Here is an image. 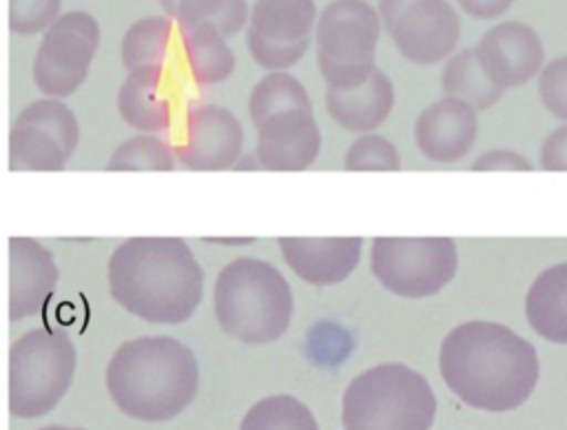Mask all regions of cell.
Returning <instances> with one entry per match:
<instances>
[{"instance_id": "cell-1", "label": "cell", "mask_w": 567, "mask_h": 430, "mask_svg": "<svg viewBox=\"0 0 567 430\" xmlns=\"http://www.w3.org/2000/svg\"><path fill=\"white\" fill-rule=\"evenodd\" d=\"M439 370L463 403L487 412H507L529 399L540 364L536 348L512 328L472 319L445 335Z\"/></svg>"}, {"instance_id": "cell-2", "label": "cell", "mask_w": 567, "mask_h": 430, "mask_svg": "<svg viewBox=\"0 0 567 430\" xmlns=\"http://www.w3.org/2000/svg\"><path fill=\"white\" fill-rule=\"evenodd\" d=\"M111 297L148 324H184L197 310L204 273L179 237H131L109 259Z\"/></svg>"}, {"instance_id": "cell-3", "label": "cell", "mask_w": 567, "mask_h": 430, "mask_svg": "<svg viewBox=\"0 0 567 430\" xmlns=\"http://www.w3.org/2000/svg\"><path fill=\"white\" fill-rule=\"evenodd\" d=\"M195 352L166 335L124 341L106 366V390L115 406L140 421H168L197 397Z\"/></svg>"}, {"instance_id": "cell-4", "label": "cell", "mask_w": 567, "mask_h": 430, "mask_svg": "<svg viewBox=\"0 0 567 430\" xmlns=\"http://www.w3.org/2000/svg\"><path fill=\"white\" fill-rule=\"evenodd\" d=\"M215 319L221 330L244 344L277 341L292 319V290L268 262L237 257L226 264L213 290Z\"/></svg>"}, {"instance_id": "cell-5", "label": "cell", "mask_w": 567, "mask_h": 430, "mask_svg": "<svg viewBox=\"0 0 567 430\" xmlns=\"http://www.w3.org/2000/svg\"><path fill=\"white\" fill-rule=\"evenodd\" d=\"M436 397L430 381L405 364L363 370L343 392V430H430Z\"/></svg>"}, {"instance_id": "cell-6", "label": "cell", "mask_w": 567, "mask_h": 430, "mask_svg": "<svg viewBox=\"0 0 567 430\" xmlns=\"http://www.w3.org/2000/svg\"><path fill=\"white\" fill-rule=\"evenodd\" d=\"M75 346L62 330L33 328L9 350V412L33 419L51 412L75 372Z\"/></svg>"}, {"instance_id": "cell-7", "label": "cell", "mask_w": 567, "mask_h": 430, "mask_svg": "<svg viewBox=\"0 0 567 430\" xmlns=\"http://www.w3.org/2000/svg\"><path fill=\"white\" fill-rule=\"evenodd\" d=\"M379 11L365 0H332L317 20V64L328 89L363 84L377 69Z\"/></svg>"}, {"instance_id": "cell-8", "label": "cell", "mask_w": 567, "mask_h": 430, "mask_svg": "<svg viewBox=\"0 0 567 430\" xmlns=\"http://www.w3.org/2000/svg\"><path fill=\"white\" fill-rule=\"evenodd\" d=\"M458 250L450 237H377L370 268L379 284L408 299L443 290L456 275Z\"/></svg>"}, {"instance_id": "cell-9", "label": "cell", "mask_w": 567, "mask_h": 430, "mask_svg": "<svg viewBox=\"0 0 567 430\" xmlns=\"http://www.w3.org/2000/svg\"><path fill=\"white\" fill-rule=\"evenodd\" d=\"M100 44V24L91 13H62L47 31L33 60V82L49 98L73 95L89 75Z\"/></svg>"}, {"instance_id": "cell-10", "label": "cell", "mask_w": 567, "mask_h": 430, "mask_svg": "<svg viewBox=\"0 0 567 430\" xmlns=\"http://www.w3.org/2000/svg\"><path fill=\"white\" fill-rule=\"evenodd\" d=\"M80 142L75 113L58 98L31 102L9 131L11 171H62Z\"/></svg>"}, {"instance_id": "cell-11", "label": "cell", "mask_w": 567, "mask_h": 430, "mask_svg": "<svg viewBox=\"0 0 567 430\" xmlns=\"http://www.w3.org/2000/svg\"><path fill=\"white\" fill-rule=\"evenodd\" d=\"M379 18L399 53L414 64H436L452 55L461 20L447 0H379Z\"/></svg>"}, {"instance_id": "cell-12", "label": "cell", "mask_w": 567, "mask_h": 430, "mask_svg": "<svg viewBox=\"0 0 567 430\" xmlns=\"http://www.w3.org/2000/svg\"><path fill=\"white\" fill-rule=\"evenodd\" d=\"M317 24L315 0H255L248 22V51L268 71H286L310 47Z\"/></svg>"}, {"instance_id": "cell-13", "label": "cell", "mask_w": 567, "mask_h": 430, "mask_svg": "<svg viewBox=\"0 0 567 430\" xmlns=\"http://www.w3.org/2000/svg\"><path fill=\"white\" fill-rule=\"evenodd\" d=\"M241 146L239 120L224 106L204 104L186 113L184 140L175 155L190 171H226L237 164Z\"/></svg>"}, {"instance_id": "cell-14", "label": "cell", "mask_w": 567, "mask_h": 430, "mask_svg": "<svg viewBox=\"0 0 567 430\" xmlns=\"http://www.w3.org/2000/svg\"><path fill=\"white\" fill-rule=\"evenodd\" d=\"M474 49L485 75L503 91L527 84L545 60L538 33L518 20L492 27Z\"/></svg>"}, {"instance_id": "cell-15", "label": "cell", "mask_w": 567, "mask_h": 430, "mask_svg": "<svg viewBox=\"0 0 567 430\" xmlns=\"http://www.w3.org/2000/svg\"><path fill=\"white\" fill-rule=\"evenodd\" d=\"M257 129V162L268 171H303L321 151L312 109H286L268 115Z\"/></svg>"}, {"instance_id": "cell-16", "label": "cell", "mask_w": 567, "mask_h": 430, "mask_svg": "<svg viewBox=\"0 0 567 430\" xmlns=\"http://www.w3.org/2000/svg\"><path fill=\"white\" fill-rule=\"evenodd\" d=\"M58 286V266L47 246L31 237H9V319L40 315Z\"/></svg>"}, {"instance_id": "cell-17", "label": "cell", "mask_w": 567, "mask_h": 430, "mask_svg": "<svg viewBox=\"0 0 567 430\" xmlns=\"http://www.w3.org/2000/svg\"><path fill=\"white\" fill-rule=\"evenodd\" d=\"M478 135L476 109L458 98H443L423 109L414 122L419 151L441 164L458 162L470 153Z\"/></svg>"}, {"instance_id": "cell-18", "label": "cell", "mask_w": 567, "mask_h": 430, "mask_svg": "<svg viewBox=\"0 0 567 430\" xmlns=\"http://www.w3.org/2000/svg\"><path fill=\"white\" fill-rule=\"evenodd\" d=\"M288 268L308 284L332 286L343 281L359 264L361 237H281Z\"/></svg>"}, {"instance_id": "cell-19", "label": "cell", "mask_w": 567, "mask_h": 430, "mask_svg": "<svg viewBox=\"0 0 567 430\" xmlns=\"http://www.w3.org/2000/svg\"><path fill=\"white\" fill-rule=\"evenodd\" d=\"M117 111L128 126L142 133H157L168 129L173 104L164 64L128 71L117 91Z\"/></svg>"}, {"instance_id": "cell-20", "label": "cell", "mask_w": 567, "mask_h": 430, "mask_svg": "<svg viewBox=\"0 0 567 430\" xmlns=\"http://www.w3.org/2000/svg\"><path fill=\"white\" fill-rule=\"evenodd\" d=\"M326 109L337 126L352 133H372L394 109L392 80L377 66L359 86L328 89Z\"/></svg>"}, {"instance_id": "cell-21", "label": "cell", "mask_w": 567, "mask_h": 430, "mask_svg": "<svg viewBox=\"0 0 567 430\" xmlns=\"http://www.w3.org/2000/svg\"><path fill=\"white\" fill-rule=\"evenodd\" d=\"M525 317L543 339L567 344V262L536 275L525 295Z\"/></svg>"}, {"instance_id": "cell-22", "label": "cell", "mask_w": 567, "mask_h": 430, "mask_svg": "<svg viewBox=\"0 0 567 430\" xmlns=\"http://www.w3.org/2000/svg\"><path fill=\"white\" fill-rule=\"evenodd\" d=\"M184 58L190 75L197 84L208 86L224 82L235 71V53L230 51L226 38L210 24H197L182 29Z\"/></svg>"}, {"instance_id": "cell-23", "label": "cell", "mask_w": 567, "mask_h": 430, "mask_svg": "<svg viewBox=\"0 0 567 430\" xmlns=\"http://www.w3.org/2000/svg\"><path fill=\"white\" fill-rule=\"evenodd\" d=\"M441 89L445 98H458L476 111H487L503 98V89L485 75L476 49H463L447 58L441 73Z\"/></svg>"}, {"instance_id": "cell-24", "label": "cell", "mask_w": 567, "mask_h": 430, "mask_svg": "<svg viewBox=\"0 0 567 430\" xmlns=\"http://www.w3.org/2000/svg\"><path fill=\"white\" fill-rule=\"evenodd\" d=\"M171 35H173V22L168 18L148 16V18L135 20L122 38V47H120L122 64L128 71H135L140 66H151V64H164Z\"/></svg>"}, {"instance_id": "cell-25", "label": "cell", "mask_w": 567, "mask_h": 430, "mask_svg": "<svg viewBox=\"0 0 567 430\" xmlns=\"http://www.w3.org/2000/svg\"><path fill=\"white\" fill-rule=\"evenodd\" d=\"M286 109H312L303 84L286 71L266 73L250 91L248 111L252 124H261L268 115Z\"/></svg>"}, {"instance_id": "cell-26", "label": "cell", "mask_w": 567, "mask_h": 430, "mask_svg": "<svg viewBox=\"0 0 567 430\" xmlns=\"http://www.w3.org/2000/svg\"><path fill=\"white\" fill-rule=\"evenodd\" d=\"M173 20H177L179 31L210 24L224 38H230L246 27L248 4L246 0H179Z\"/></svg>"}, {"instance_id": "cell-27", "label": "cell", "mask_w": 567, "mask_h": 430, "mask_svg": "<svg viewBox=\"0 0 567 430\" xmlns=\"http://www.w3.org/2000/svg\"><path fill=\"white\" fill-rule=\"evenodd\" d=\"M239 430H319V426L306 403L290 395H272L244 414Z\"/></svg>"}, {"instance_id": "cell-28", "label": "cell", "mask_w": 567, "mask_h": 430, "mask_svg": "<svg viewBox=\"0 0 567 430\" xmlns=\"http://www.w3.org/2000/svg\"><path fill=\"white\" fill-rule=\"evenodd\" d=\"M175 151L159 137L144 133L122 142L109 157V171H171Z\"/></svg>"}, {"instance_id": "cell-29", "label": "cell", "mask_w": 567, "mask_h": 430, "mask_svg": "<svg viewBox=\"0 0 567 430\" xmlns=\"http://www.w3.org/2000/svg\"><path fill=\"white\" fill-rule=\"evenodd\" d=\"M346 171H399L401 157L394 144L381 135L365 133L354 140L343 160Z\"/></svg>"}, {"instance_id": "cell-30", "label": "cell", "mask_w": 567, "mask_h": 430, "mask_svg": "<svg viewBox=\"0 0 567 430\" xmlns=\"http://www.w3.org/2000/svg\"><path fill=\"white\" fill-rule=\"evenodd\" d=\"M62 0H9V29L18 35L49 29L60 16Z\"/></svg>"}, {"instance_id": "cell-31", "label": "cell", "mask_w": 567, "mask_h": 430, "mask_svg": "<svg viewBox=\"0 0 567 430\" xmlns=\"http://www.w3.org/2000/svg\"><path fill=\"white\" fill-rule=\"evenodd\" d=\"M543 106L558 120L567 122V55L551 60L538 78Z\"/></svg>"}, {"instance_id": "cell-32", "label": "cell", "mask_w": 567, "mask_h": 430, "mask_svg": "<svg viewBox=\"0 0 567 430\" xmlns=\"http://www.w3.org/2000/svg\"><path fill=\"white\" fill-rule=\"evenodd\" d=\"M540 168L567 171V124L556 126L540 144Z\"/></svg>"}, {"instance_id": "cell-33", "label": "cell", "mask_w": 567, "mask_h": 430, "mask_svg": "<svg viewBox=\"0 0 567 430\" xmlns=\"http://www.w3.org/2000/svg\"><path fill=\"white\" fill-rule=\"evenodd\" d=\"M532 162L509 149H494L474 160L472 171H532Z\"/></svg>"}, {"instance_id": "cell-34", "label": "cell", "mask_w": 567, "mask_h": 430, "mask_svg": "<svg viewBox=\"0 0 567 430\" xmlns=\"http://www.w3.org/2000/svg\"><path fill=\"white\" fill-rule=\"evenodd\" d=\"M514 0H458L461 9L478 20H494L503 16Z\"/></svg>"}, {"instance_id": "cell-35", "label": "cell", "mask_w": 567, "mask_h": 430, "mask_svg": "<svg viewBox=\"0 0 567 430\" xmlns=\"http://www.w3.org/2000/svg\"><path fill=\"white\" fill-rule=\"evenodd\" d=\"M159 4H162V7H164V11L173 18V13H175V9H177L179 0H159Z\"/></svg>"}, {"instance_id": "cell-36", "label": "cell", "mask_w": 567, "mask_h": 430, "mask_svg": "<svg viewBox=\"0 0 567 430\" xmlns=\"http://www.w3.org/2000/svg\"><path fill=\"white\" fill-rule=\"evenodd\" d=\"M40 430H82V428H66V426H47V428H40Z\"/></svg>"}]
</instances>
